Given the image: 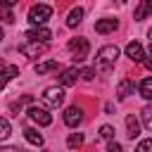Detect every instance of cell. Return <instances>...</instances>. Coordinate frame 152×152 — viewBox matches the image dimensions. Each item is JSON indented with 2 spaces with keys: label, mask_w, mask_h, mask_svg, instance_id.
<instances>
[{
  "label": "cell",
  "mask_w": 152,
  "mask_h": 152,
  "mask_svg": "<svg viewBox=\"0 0 152 152\" xmlns=\"http://www.w3.org/2000/svg\"><path fill=\"white\" fill-rule=\"evenodd\" d=\"M2 5H5V10H7V7H12V5H17V0H2Z\"/></svg>",
  "instance_id": "28"
},
{
  "label": "cell",
  "mask_w": 152,
  "mask_h": 152,
  "mask_svg": "<svg viewBox=\"0 0 152 152\" xmlns=\"http://www.w3.org/2000/svg\"><path fill=\"white\" fill-rule=\"evenodd\" d=\"M19 52L21 55H26V57H38V55H43L45 52V43H26V45H21L19 48Z\"/></svg>",
  "instance_id": "7"
},
{
  "label": "cell",
  "mask_w": 152,
  "mask_h": 152,
  "mask_svg": "<svg viewBox=\"0 0 152 152\" xmlns=\"http://www.w3.org/2000/svg\"><path fill=\"white\" fill-rule=\"evenodd\" d=\"M131 93H133V81H131V78H124V81L119 83V88H116V95H119V100H126Z\"/></svg>",
  "instance_id": "13"
},
{
  "label": "cell",
  "mask_w": 152,
  "mask_h": 152,
  "mask_svg": "<svg viewBox=\"0 0 152 152\" xmlns=\"http://www.w3.org/2000/svg\"><path fill=\"white\" fill-rule=\"evenodd\" d=\"M12 19H14V17H12V12H10V10H5V21H7V24H10V21H12Z\"/></svg>",
  "instance_id": "27"
},
{
  "label": "cell",
  "mask_w": 152,
  "mask_h": 152,
  "mask_svg": "<svg viewBox=\"0 0 152 152\" xmlns=\"http://www.w3.org/2000/svg\"><path fill=\"white\" fill-rule=\"evenodd\" d=\"M126 57L128 59H133V62H142V45L140 43H135V40H131L128 45H126Z\"/></svg>",
  "instance_id": "9"
},
{
  "label": "cell",
  "mask_w": 152,
  "mask_h": 152,
  "mask_svg": "<svg viewBox=\"0 0 152 152\" xmlns=\"http://www.w3.org/2000/svg\"><path fill=\"white\" fill-rule=\"evenodd\" d=\"M150 52H152V45H150Z\"/></svg>",
  "instance_id": "32"
},
{
  "label": "cell",
  "mask_w": 152,
  "mask_h": 152,
  "mask_svg": "<svg viewBox=\"0 0 152 152\" xmlns=\"http://www.w3.org/2000/svg\"><path fill=\"white\" fill-rule=\"evenodd\" d=\"M100 135H102V138H107V140H109V138H112V135H114V128H112V126H102V128H100Z\"/></svg>",
  "instance_id": "24"
},
{
  "label": "cell",
  "mask_w": 152,
  "mask_h": 152,
  "mask_svg": "<svg viewBox=\"0 0 152 152\" xmlns=\"http://www.w3.org/2000/svg\"><path fill=\"white\" fill-rule=\"evenodd\" d=\"M81 21H83V10H81V7H74V10L69 12V19H66V24H69V26H78Z\"/></svg>",
  "instance_id": "16"
},
{
  "label": "cell",
  "mask_w": 152,
  "mask_h": 152,
  "mask_svg": "<svg viewBox=\"0 0 152 152\" xmlns=\"http://www.w3.org/2000/svg\"><path fill=\"white\" fill-rule=\"evenodd\" d=\"M81 121H83V109H81V107H76V104H74V107H69V109L64 112V124H66V126L76 128Z\"/></svg>",
  "instance_id": "6"
},
{
  "label": "cell",
  "mask_w": 152,
  "mask_h": 152,
  "mask_svg": "<svg viewBox=\"0 0 152 152\" xmlns=\"http://www.w3.org/2000/svg\"><path fill=\"white\" fill-rule=\"evenodd\" d=\"M43 102H45L48 107L57 109V107L64 102V90H62V88H57V86H50V88H45V93H43Z\"/></svg>",
  "instance_id": "3"
},
{
  "label": "cell",
  "mask_w": 152,
  "mask_h": 152,
  "mask_svg": "<svg viewBox=\"0 0 152 152\" xmlns=\"http://www.w3.org/2000/svg\"><path fill=\"white\" fill-rule=\"evenodd\" d=\"M147 14H152V0H140V5H138L135 12H133V19H135V21H142Z\"/></svg>",
  "instance_id": "10"
},
{
  "label": "cell",
  "mask_w": 152,
  "mask_h": 152,
  "mask_svg": "<svg viewBox=\"0 0 152 152\" xmlns=\"http://www.w3.org/2000/svg\"><path fill=\"white\" fill-rule=\"evenodd\" d=\"M107 152H124V150H121V145H119V142L109 140V145H107Z\"/></svg>",
  "instance_id": "25"
},
{
  "label": "cell",
  "mask_w": 152,
  "mask_h": 152,
  "mask_svg": "<svg viewBox=\"0 0 152 152\" xmlns=\"http://www.w3.org/2000/svg\"><path fill=\"white\" fill-rule=\"evenodd\" d=\"M24 135H26V140H28L31 145H38V147L43 145V135H40L36 128H26V131H24Z\"/></svg>",
  "instance_id": "17"
},
{
  "label": "cell",
  "mask_w": 152,
  "mask_h": 152,
  "mask_svg": "<svg viewBox=\"0 0 152 152\" xmlns=\"http://www.w3.org/2000/svg\"><path fill=\"white\" fill-rule=\"evenodd\" d=\"M140 119H142V126H145L147 131H152V107H142Z\"/></svg>",
  "instance_id": "19"
},
{
  "label": "cell",
  "mask_w": 152,
  "mask_h": 152,
  "mask_svg": "<svg viewBox=\"0 0 152 152\" xmlns=\"http://www.w3.org/2000/svg\"><path fill=\"white\" fill-rule=\"evenodd\" d=\"M150 40H152V28H150Z\"/></svg>",
  "instance_id": "31"
},
{
  "label": "cell",
  "mask_w": 152,
  "mask_h": 152,
  "mask_svg": "<svg viewBox=\"0 0 152 152\" xmlns=\"http://www.w3.org/2000/svg\"><path fill=\"white\" fill-rule=\"evenodd\" d=\"M7 135H10V121H7L5 116H2V119H0V138L5 140Z\"/></svg>",
  "instance_id": "22"
},
{
  "label": "cell",
  "mask_w": 152,
  "mask_h": 152,
  "mask_svg": "<svg viewBox=\"0 0 152 152\" xmlns=\"http://www.w3.org/2000/svg\"><path fill=\"white\" fill-rule=\"evenodd\" d=\"M126 128H128V138H131V140L140 135V124H138V119H135L133 114L126 116Z\"/></svg>",
  "instance_id": "14"
},
{
  "label": "cell",
  "mask_w": 152,
  "mask_h": 152,
  "mask_svg": "<svg viewBox=\"0 0 152 152\" xmlns=\"http://www.w3.org/2000/svg\"><path fill=\"white\" fill-rule=\"evenodd\" d=\"M17 74H19V66H5V81H10Z\"/></svg>",
  "instance_id": "23"
},
{
  "label": "cell",
  "mask_w": 152,
  "mask_h": 152,
  "mask_svg": "<svg viewBox=\"0 0 152 152\" xmlns=\"http://www.w3.org/2000/svg\"><path fill=\"white\" fill-rule=\"evenodd\" d=\"M69 50L74 52V62H81V59L88 55V50H90V43H88L86 38H74V40L69 43Z\"/></svg>",
  "instance_id": "4"
},
{
  "label": "cell",
  "mask_w": 152,
  "mask_h": 152,
  "mask_svg": "<svg viewBox=\"0 0 152 152\" xmlns=\"http://www.w3.org/2000/svg\"><path fill=\"white\" fill-rule=\"evenodd\" d=\"M28 119L31 121H36L38 126H50L52 124V114H48L45 109H40V107H28Z\"/></svg>",
  "instance_id": "5"
},
{
  "label": "cell",
  "mask_w": 152,
  "mask_h": 152,
  "mask_svg": "<svg viewBox=\"0 0 152 152\" xmlns=\"http://www.w3.org/2000/svg\"><path fill=\"white\" fill-rule=\"evenodd\" d=\"M135 152H152V138L140 140V142H138V147H135Z\"/></svg>",
  "instance_id": "21"
},
{
  "label": "cell",
  "mask_w": 152,
  "mask_h": 152,
  "mask_svg": "<svg viewBox=\"0 0 152 152\" xmlns=\"http://www.w3.org/2000/svg\"><path fill=\"white\" fill-rule=\"evenodd\" d=\"M55 69H59V62L57 59H50V62H43V64H36V74H48V71H55Z\"/></svg>",
  "instance_id": "15"
},
{
  "label": "cell",
  "mask_w": 152,
  "mask_h": 152,
  "mask_svg": "<svg viewBox=\"0 0 152 152\" xmlns=\"http://www.w3.org/2000/svg\"><path fill=\"white\" fill-rule=\"evenodd\" d=\"M52 17V7L50 5H33L28 10V21L31 24H45Z\"/></svg>",
  "instance_id": "2"
},
{
  "label": "cell",
  "mask_w": 152,
  "mask_h": 152,
  "mask_svg": "<svg viewBox=\"0 0 152 152\" xmlns=\"http://www.w3.org/2000/svg\"><path fill=\"white\" fill-rule=\"evenodd\" d=\"M66 145L74 150V147H81L83 145V133H71L69 138H66Z\"/></svg>",
  "instance_id": "20"
},
{
  "label": "cell",
  "mask_w": 152,
  "mask_h": 152,
  "mask_svg": "<svg viewBox=\"0 0 152 152\" xmlns=\"http://www.w3.org/2000/svg\"><path fill=\"white\" fill-rule=\"evenodd\" d=\"M116 26H119L116 19H100V21H95V31L97 33H112Z\"/></svg>",
  "instance_id": "11"
},
{
  "label": "cell",
  "mask_w": 152,
  "mask_h": 152,
  "mask_svg": "<svg viewBox=\"0 0 152 152\" xmlns=\"http://www.w3.org/2000/svg\"><path fill=\"white\" fill-rule=\"evenodd\" d=\"M116 57H119V48H116V45H104V48H100V50H97V57H95L97 69L109 71V69L114 66Z\"/></svg>",
  "instance_id": "1"
},
{
  "label": "cell",
  "mask_w": 152,
  "mask_h": 152,
  "mask_svg": "<svg viewBox=\"0 0 152 152\" xmlns=\"http://www.w3.org/2000/svg\"><path fill=\"white\" fill-rule=\"evenodd\" d=\"M145 66H147V69H152V59H147V62H145Z\"/></svg>",
  "instance_id": "30"
},
{
  "label": "cell",
  "mask_w": 152,
  "mask_h": 152,
  "mask_svg": "<svg viewBox=\"0 0 152 152\" xmlns=\"http://www.w3.org/2000/svg\"><path fill=\"white\" fill-rule=\"evenodd\" d=\"M140 97H145V100H152V76L142 78V83H140Z\"/></svg>",
  "instance_id": "18"
},
{
  "label": "cell",
  "mask_w": 152,
  "mask_h": 152,
  "mask_svg": "<svg viewBox=\"0 0 152 152\" xmlns=\"http://www.w3.org/2000/svg\"><path fill=\"white\" fill-rule=\"evenodd\" d=\"M2 152H24V150H17V147H5Z\"/></svg>",
  "instance_id": "29"
},
{
  "label": "cell",
  "mask_w": 152,
  "mask_h": 152,
  "mask_svg": "<svg viewBox=\"0 0 152 152\" xmlns=\"http://www.w3.org/2000/svg\"><path fill=\"white\" fill-rule=\"evenodd\" d=\"M26 38H31V40H36V43H48L50 38H52V31L50 28H31L28 33H26Z\"/></svg>",
  "instance_id": "8"
},
{
  "label": "cell",
  "mask_w": 152,
  "mask_h": 152,
  "mask_svg": "<svg viewBox=\"0 0 152 152\" xmlns=\"http://www.w3.org/2000/svg\"><path fill=\"white\" fill-rule=\"evenodd\" d=\"M78 76H81V71H78V69H64V71H62V76H59V83H62V86H74Z\"/></svg>",
  "instance_id": "12"
},
{
  "label": "cell",
  "mask_w": 152,
  "mask_h": 152,
  "mask_svg": "<svg viewBox=\"0 0 152 152\" xmlns=\"http://www.w3.org/2000/svg\"><path fill=\"white\" fill-rule=\"evenodd\" d=\"M81 76H83L86 81H90V78L95 76V69H83V71H81Z\"/></svg>",
  "instance_id": "26"
}]
</instances>
